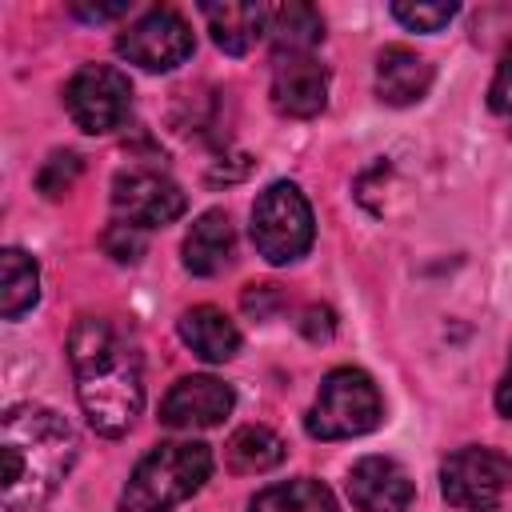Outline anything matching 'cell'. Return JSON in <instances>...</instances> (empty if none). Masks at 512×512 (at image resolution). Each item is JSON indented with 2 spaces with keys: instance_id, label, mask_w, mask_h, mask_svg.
<instances>
[{
  "instance_id": "1",
  "label": "cell",
  "mask_w": 512,
  "mask_h": 512,
  "mask_svg": "<svg viewBox=\"0 0 512 512\" xmlns=\"http://www.w3.org/2000/svg\"><path fill=\"white\" fill-rule=\"evenodd\" d=\"M68 364L76 400L100 436H124L144 408V376L136 348L104 316H80L68 332Z\"/></svg>"
},
{
  "instance_id": "2",
  "label": "cell",
  "mask_w": 512,
  "mask_h": 512,
  "mask_svg": "<svg viewBox=\"0 0 512 512\" xmlns=\"http://www.w3.org/2000/svg\"><path fill=\"white\" fill-rule=\"evenodd\" d=\"M4 484L0 500L8 512H32L56 496L72 460L76 432L72 424L44 404H12L0 420Z\"/></svg>"
},
{
  "instance_id": "3",
  "label": "cell",
  "mask_w": 512,
  "mask_h": 512,
  "mask_svg": "<svg viewBox=\"0 0 512 512\" xmlns=\"http://www.w3.org/2000/svg\"><path fill=\"white\" fill-rule=\"evenodd\" d=\"M212 476V452L200 440H164L140 464L132 468L124 492H120V512H172L188 496L204 488Z\"/></svg>"
},
{
  "instance_id": "4",
  "label": "cell",
  "mask_w": 512,
  "mask_h": 512,
  "mask_svg": "<svg viewBox=\"0 0 512 512\" xmlns=\"http://www.w3.org/2000/svg\"><path fill=\"white\" fill-rule=\"evenodd\" d=\"M384 420V396L360 368H332L320 380V392L304 416L308 436L316 440H352L372 432Z\"/></svg>"
},
{
  "instance_id": "5",
  "label": "cell",
  "mask_w": 512,
  "mask_h": 512,
  "mask_svg": "<svg viewBox=\"0 0 512 512\" xmlns=\"http://www.w3.org/2000/svg\"><path fill=\"white\" fill-rule=\"evenodd\" d=\"M248 232L256 252L268 264H292L312 248V236H316L312 204L292 180H276L256 196Z\"/></svg>"
},
{
  "instance_id": "6",
  "label": "cell",
  "mask_w": 512,
  "mask_h": 512,
  "mask_svg": "<svg viewBox=\"0 0 512 512\" xmlns=\"http://www.w3.org/2000/svg\"><path fill=\"white\" fill-rule=\"evenodd\" d=\"M440 492L460 512H496L512 492V456L488 444H464L444 456Z\"/></svg>"
},
{
  "instance_id": "7",
  "label": "cell",
  "mask_w": 512,
  "mask_h": 512,
  "mask_svg": "<svg viewBox=\"0 0 512 512\" xmlns=\"http://www.w3.org/2000/svg\"><path fill=\"white\" fill-rule=\"evenodd\" d=\"M64 108L80 132L104 136L120 128L132 112V84L120 68L112 64H84L72 72L64 88Z\"/></svg>"
},
{
  "instance_id": "8",
  "label": "cell",
  "mask_w": 512,
  "mask_h": 512,
  "mask_svg": "<svg viewBox=\"0 0 512 512\" xmlns=\"http://www.w3.org/2000/svg\"><path fill=\"white\" fill-rule=\"evenodd\" d=\"M192 48H196L192 28H188V20L176 8H152V12H144L116 40V52L128 64L144 68V72H172V68H180L192 56Z\"/></svg>"
},
{
  "instance_id": "9",
  "label": "cell",
  "mask_w": 512,
  "mask_h": 512,
  "mask_svg": "<svg viewBox=\"0 0 512 512\" xmlns=\"http://www.w3.org/2000/svg\"><path fill=\"white\" fill-rule=\"evenodd\" d=\"M184 192L176 180H168L156 168H124L112 180V208L120 212V220L136 224V228H156V224H172L184 212Z\"/></svg>"
},
{
  "instance_id": "10",
  "label": "cell",
  "mask_w": 512,
  "mask_h": 512,
  "mask_svg": "<svg viewBox=\"0 0 512 512\" xmlns=\"http://www.w3.org/2000/svg\"><path fill=\"white\" fill-rule=\"evenodd\" d=\"M236 396L224 380L216 376H180L164 400H160V424L172 432H196V428H216L232 412Z\"/></svg>"
},
{
  "instance_id": "11",
  "label": "cell",
  "mask_w": 512,
  "mask_h": 512,
  "mask_svg": "<svg viewBox=\"0 0 512 512\" xmlns=\"http://www.w3.org/2000/svg\"><path fill=\"white\" fill-rule=\"evenodd\" d=\"M328 100V68L312 52L276 56L272 68V108L292 120H308Z\"/></svg>"
},
{
  "instance_id": "12",
  "label": "cell",
  "mask_w": 512,
  "mask_h": 512,
  "mask_svg": "<svg viewBox=\"0 0 512 512\" xmlns=\"http://www.w3.org/2000/svg\"><path fill=\"white\" fill-rule=\"evenodd\" d=\"M412 496V476L392 456H360L348 468V500L360 512H408Z\"/></svg>"
},
{
  "instance_id": "13",
  "label": "cell",
  "mask_w": 512,
  "mask_h": 512,
  "mask_svg": "<svg viewBox=\"0 0 512 512\" xmlns=\"http://www.w3.org/2000/svg\"><path fill=\"white\" fill-rule=\"evenodd\" d=\"M432 88V64L404 48V44H388L376 56V96L392 108H408L416 100H424Z\"/></svg>"
},
{
  "instance_id": "14",
  "label": "cell",
  "mask_w": 512,
  "mask_h": 512,
  "mask_svg": "<svg viewBox=\"0 0 512 512\" xmlns=\"http://www.w3.org/2000/svg\"><path fill=\"white\" fill-rule=\"evenodd\" d=\"M232 248H236V232L228 212L208 208L204 216H196V224L184 236V268L192 276H216L232 264Z\"/></svg>"
},
{
  "instance_id": "15",
  "label": "cell",
  "mask_w": 512,
  "mask_h": 512,
  "mask_svg": "<svg viewBox=\"0 0 512 512\" xmlns=\"http://www.w3.org/2000/svg\"><path fill=\"white\" fill-rule=\"evenodd\" d=\"M180 340L208 364H224L240 352V328L216 308V304H196L180 316Z\"/></svg>"
},
{
  "instance_id": "16",
  "label": "cell",
  "mask_w": 512,
  "mask_h": 512,
  "mask_svg": "<svg viewBox=\"0 0 512 512\" xmlns=\"http://www.w3.org/2000/svg\"><path fill=\"white\" fill-rule=\"evenodd\" d=\"M208 32L228 56H244L268 24V4H204Z\"/></svg>"
},
{
  "instance_id": "17",
  "label": "cell",
  "mask_w": 512,
  "mask_h": 512,
  "mask_svg": "<svg viewBox=\"0 0 512 512\" xmlns=\"http://www.w3.org/2000/svg\"><path fill=\"white\" fill-rule=\"evenodd\" d=\"M264 36L272 40L276 56H292V52H312L324 40V16L312 4H268V24Z\"/></svg>"
},
{
  "instance_id": "18",
  "label": "cell",
  "mask_w": 512,
  "mask_h": 512,
  "mask_svg": "<svg viewBox=\"0 0 512 512\" xmlns=\"http://www.w3.org/2000/svg\"><path fill=\"white\" fill-rule=\"evenodd\" d=\"M248 512H340V508H336V496L320 480L296 476V480L260 488L248 500Z\"/></svg>"
},
{
  "instance_id": "19",
  "label": "cell",
  "mask_w": 512,
  "mask_h": 512,
  "mask_svg": "<svg viewBox=\"0 0 512 512\" xmlns=\"http://www.w3.org/2000/svg\"><path fill=\"white\" fill-rule=\"evenodd\" d=\"M40 296V272L36 260L24 256L20 248H4L0 252V316L4 320H20Z\"/></svg>"
},
{
  "instance_id": "20",
  "label": "cell",
  "mask_w": 512,
  "mask_h": 512,
  "mask_svg": "<svg viewBox=\"0 0 512 512\" xmlns=\"http://www.w3.org/2000/svg\"><path fill=\"white\" fill-rule=\"evenodd\" d=\"M224 456H228L232 472L256 476V472H268V468H276L284 460V440L272 428H264V424H244L224 444Z\"/></svg>"
},
{
  "instance_id": "21",
  "label": "cell",
  "mask_w": 512,
  "mask_h": 512,
  "mask_svg": "<svg viewBox=\"0 0 512 512\" xmlns=\"http://www.w3.org/2000/svg\"><path fill=\"white\" fill-rule=\"evenodd\" d=\"M392 16L412 32H440L456 16V4H392Z\"/></svg>"
},
{
  "instance_id": "22",
  "label": "cell",
  "mask_w": 512,
  "mask_h": 512,
  "mask_svg": "<svg viewBox=\"0 0 512 512\" xmlns=\"http://www.w3.org/2000/svg\"><path fill=\"white\" fill-rule=\"evenodd\" d=\"M76 172H80V156H72V152H52L48 164L40 168V192L52 196V200L64 196V192L72 188Z\"/></svg>"
},
{
  "instance_id": "23",
  "label": "cell",
  "mask_w": 512,
  "mask_h": 512,
  "mask_svg": "<svg viewBox=\"0 0 512 512\" xmlns=\"http://www.w3.org/2000/svg\"><path fill=\"white\" fill-rule=\"evenodd\" d=\"M104 248H108L112 260L132 264V260H140V252H144V228H136V224H128V220H116V224H108V232H104Z\"/></svg>"
},
{
  "instance_id": "24",
  "label": "cell",
  "mask_w": 512,
  "mask_h": 512,
  "mask_svg": "<svg viewBox=\"0 0 512 512\" xmlns=\"http://www.w3.org/2000/svg\"><path fill=\"white\" fill-rule=\"evenodd\" d=\"M488 108L496 116H512V44L504 48V56L496 64V76L488 84Z\"/></svg>"
},
{
  "instance_id": "25",
  "label": "cell",
  "mask_w": 512,
  "mask_h": 512,
  "mask_svg": "<svg viewBox=\"0 0 512 512\" xmlns=\"http://www.w3.org/2000/svg\"><path fill=\"white\" fill-rule=\"evenodd\" d=\"M128 12V0H116V4H72V16L80 20H116Z\"/></svg>"
},
{
  "instance_id": "26",
  "label": "cell",
  "mask_w": 512,
  "mask_h": 512,
  "mask_svg": "<svg viewBox=\"0 0 512 512\" xmlns=\"http://www.w3.org/2000/svg\"><path fill=\"white\" fill-rule=\"evenodd\" d=\"M496 412L512 420V356H508V368H504V376L496 384Z\"/></svg>"
}]
</instances>
